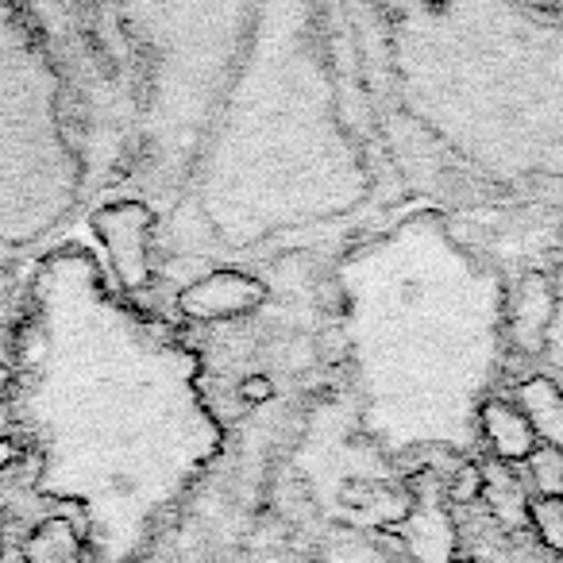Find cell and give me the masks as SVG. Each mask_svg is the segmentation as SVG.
<instances>
[{
  "label": "cell",
  "mask_w": 563,
  "mask_h": 563,
  "mask_svg": "<svg viewBox=\"0 0 563 563\" xmlns=\"http://www.w3.org/2000/svg\"><path fill=\"white\" fill-rule=\"evenodd\" d=\"M263 301V286L247 278V274H209V278L194 282L181 294V309L194 317H228V313H247L251 306Z\"/></svg>",
  "instance_id": "obj_1"
},
{
  "label": "cell",
  "mask_w": 563,
  "mask_h": 563,
  "mask_svg": "<svg viewBox=\"0 0 563 563\" xmlns=\"http://www.w3.org/2000/svg\"><path fill=\"white\" fill-rule=\"evenodd\" d=\"M517 409H521V417L529 421L537 444L560 448L563 452V390L552 378H544V375L525 378V383L517 386Z\"/></svg>",
  "instance_id": "obj_2"
},
{
  "label": "cell",
  "mask_w": 563,
  "mask_h": 563,
  "mask_svg": "<svg viewBox=\"0 0 563 563\" xmlns=\"http://www.w3.org/2000/svg\"><path fill=\"white\" fill-rule=\"evenodd\" d=\"M478 424H483L486 440L494 444L498 460L506 463H525L537 448V437H532L529 421L521 417V409L509 406V401H486L483 413H478Z\"/></svg>",
  "instance_id": "obj_3"
},
{
  "label": "cell",
  "mask_w": 563,
  "mask_h": 563,
  "mask_svg": "<svg viewBox=\"0 0 563 563\" xmlns=\"http://www.w3.org/2000/svg\"><path fill=\"white\" fill-rule=\"evenodd\" d=\"M483 498H486V506H490V514L498 517L506 529H529L532 498L509 475L483 467Z\"/></svg>",
  "instance_id": "obj_4"
},
{
  "label": "cell",
  "mask_w": 563,
  "mask_h": 563,
  "mask_svg": "<svg viewBox=\"0 0 563 563\" xmlns=\"http://www.w3.org/2000/svg\"><path fill=\"white\" fill-rule=\"evenodd\" d=\"M529 478L537 486V498H563V452L560 448L537 444L532 455L525 460Z\"/></svg>",
  "instance_id": "obj_5"
},
{
  "label": "cell",
  "mask_w": 563,
  "mask_h": 563,
  "mask_svg": "<svg viewBox=\"0 0 563 563\" xmlns=\"http://www.w3.org/2000/svg\"><path fill=\"white\" fill-rule=\"evenodd\" d=\"M529 525L540 532V540H544L552 552L563 555V498H532Z\"/></svg>",
  "instance_id": "obj_6"
},
{
  "label": "cell",
  "mask_w": 563,
  "mask_h": 563,
  "mask_svg": "<svg viewBox=\"0 0 563 563\" xmlns=\"http://www.w3.org/2000/svg\"><path fill=\"white\" fill-rule=\"evenodd\" d=\"M452 498L455 501H475L483 498V467L478 463H463L452 478Z\"/></svg>",
  "instance_id": "obj_7"
},
{
  "label": "cell",
  "mask_w": 563,
  "mask_h": 563,
  "mask_svg": "<svg viewBox=\"0 0 563 563\" xmlns=\"http://www.w3.org/2000/svg\"><path fill=\"white\" fill-rule=\"evenodd\" d=\"M552 332H555V340H560V347H563V294L555 298V313H552Z\"/></svg>",
  "instance_id": "obj_8"
},
{
  "label": "cell",
  "mask_w": 563,
  "mask_h": 563,
  "mask_svg": "<svg viewBox=\"0 0 563 563\" xmlns=\"http://www.w3.org/2000/svg\"><path fill=\"white\" fill-rule=\"evenodd\" d=\"M0 537H4V517H0Z\"/></svg>",
  "instance_id": "obj_9"
},
{
  "label": "cell",
  "mask_w": 563,
  "mask_h": 563,
  "mask_svg": "<svg viewBox=\"0 0 563 563\" xmlns=\"http://www.w3.org/2000/svg\"><path fill=\"white\" fill-rule=\"evenodd\" d=\"M452 563H475V560H452Z\"/></svg>",
  "instance_id": "obj_10"
}]
</instances>
